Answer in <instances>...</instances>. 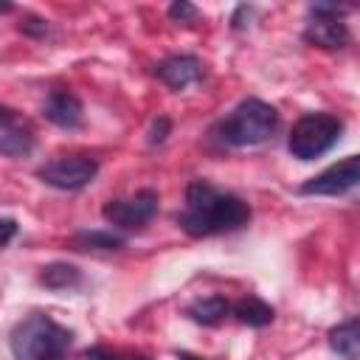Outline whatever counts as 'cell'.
<instances>
[{"label": "cell", "mask_w": 360, "mask_h": 360, "mask_svg": "<svg viewBox=\"0 0 360 360\" xmlns=\"http://www.w3.org/2000/svg\"><path fill=\"white\" fill-rule=\"evenodd\" d=\"M84 357H87V360H127L124 352H115V349H110V346H90V349L84 352Z\"/></svg>", "instance_id": "21"}, {"label": "cell", "mask_w": 360, "mask_h": 360, "mask_svg": "<svg viewBox=\"0 0 360 360\" xmlns=\"http://www.w3.org/2000/svg\"><path fill=\"white\" fill-rule=\"evenodd\" d=\"M166 14H169L174 22H194V20L200 17V8L191 6V3H186V0H174Z\"/></svg>", "instance_id": "17"}, {"label": "cell", "mask_w": 360, "mask_h": 360, "mask_svg": "<svg viewBox=\"0 0 360 360\" xmlns=\"http://www.w3.org/2000/svg\"><path fill=\"white\" fill-rule=\"evenodd\" d=\"M186 315L200 323V326H217L231 315V301L222 295H208V298H197L186 307Z\"/></svg>", "instance_id": "12"}, {"label": "cell", "mask_w": 360, "mask_h": 360, "mask_svg": "<svg viewBox=\"0 0 360 360\" xmlns=\"http://www.w3.org/2000/svg\"><path fill=\"white\" fill-rule=\"evenodd\" d=\"M127 360H149V357H143V354H127Z\"/></svg>", "instance_id": "25"}, {"label": "cell", "mask_w": 360, "mask_h": 360, "mask_svg": "<svg viewBox=\"0 0 360 360\" xmlns=\"http://www.w3.org/2000/svg\"><path fill=\"white\" fill-rule=\"evenodd\" d=\"M17 231H20V225H17V219H8V217H3L0 219V248H6L14 236H17Z\"/></svg>", "instance_id": "22"}, {"label": "cell", "mask_w": 360, "mask_h": 360, "mask_svg": "<svg viewBox=\"0 0 360 360\" xmlns=\"http://www.w3.org/2000/svg\"><path fill=\"white\" fill-rule=\"evenodd\" d=\"M250 217H253V211L242 197L222 191V188L211 186L208 180L197 177L186 186V205L177 214V225L188 236L205 239V236L233 233V231L245 228L250 222Z\"/></svg>", "instance_id": "1"}, {"label": "cell", "mask_w": 360, "mask_h": 360, "mask_svg": "<svg viewBox=\"0 0 360 360\" xmlns=\"http://www.w3.org/2000/svg\"><path fill=\"white\" fill-rule=\"evenodd\" d=\"M231 315H233L239 323L253 326V329H262V326L273 323V318H276L273 307H270L267 301L256 298V295H248V298H239L236 304H231Z\"/></svg>", "instance_id": "14"}, {"label": "cell", "mask_w": 360, "mask_h": 360, "mask_svg": "<svg viewBox=\"0 0 360 360\" xmlns=\"http://www.w3.org/2000/svg\"><path fill=\"white\" fill-rule=\"evenodd\" d=\"M278 110L256 96L242 98L225 118H219L211 127V138L222 146L231 149H245V146H262L273 141L278 132Z\"/></svg>", "instance_id": "2"}, {"label": "cell", "mask_w": 360, "mask_h": 360, "mask_svg": "<svg viewBox=\"0 0 360 360\" xmlns=\"http://www.w3.org/2000/svg\"><path fill=\"white\" fill-rule=\"evenodd\" d=\"M177 360H202V357H194V354H188V352H180Z\"/></svg>", "instance_id": "24"}, {"label": "cell", "mask_w": 360, "mask_h": 360, "mask_svg": "<svg viewBox=\"0 0 360 360\" xmlns=\"http://www.w3.org/2000/svg\"><path fill=\"white\" fill-rule=\"evenodd\" d=\"M253 14H256V6H248V3L236 6L233 14H231V28H233V31H245V28L250 25Z\"/></svg>", "instance_id": "19"}, {"label": "cell", "mask_w": 360, "mask_h": 360, "mask_svg": "<svg viewBox=\"0 0 360 360\" xmlns=\"http://www.w3.org/2000/svg\"><path fill=\"white\" fill-rule=\"evenodd\" d=\"M42 360H65V354H48V357H42Z\"/></svg>", "instance_id": "26"}, {"label": "cell", "mask_w": 360, "mask_h": 360, "mask_svg": "<svg viewBox=\"0 0 360 360\" xmlns=\"http://www.w3.org/2000/svg\"><path fill=\"white\" fill-rule=\"evenodd\" d=\"M155 76L169 87V90H186L188 84L202 79V59L194 53H172L155 65Z\"/></svg>", "instance_id": "9"}, {"label": "cell", "mask_w": 360, "mask_h": 360, "mask_svg": "<svg viewBox=\"0 0 360 360\" xmlns=\"http://www.w3.org/2000/svg\"><path fill=\"white\" fill-rule=\"evenodd\" d=\"M329 346L343 360H357L360 357V318H349V321L332 326L329 329Z\"/></svg>", "instance_id": "13"}, {"label": "cell", "mask_w": 360, "mask_h": 360, "mask_svg": "<svg viewBox=\"0 0 360 360\" xmlns=\"http://www.w3.org/2000/svg\"><path fill=\"white\" fill-rule=\"evenodd\" d=\"M42 115L59 127V129H79L84 124V107H82V98L76 93H70L68 87H53L45 98V107H42Z\"/></svg>", "instance_id": "10"}, {"label": "cell", "mask_w": 360, "mask_h": 360, "mask_svg": "<svg viewBox=\"0 0 360 360\" xmlns=\"http://www.w3.org/2000/svg\"><path fill=\"white\" fill-rule=\"evenodd\" d=\"M0 11H11V3H0Z\"/></svg>", "instance_id": "27"}, {"label": "cell", "mask_w": 360, "mask_h": 360, "mask_svg": "<svg viewBox=\"0 0 360 360\" xmlns=\"http://www.w3.org/2000/svg\"><path fill=\"white\" fill-rule=\"evenodd\" d=\"M98 174V160L90 155H68V158H53L37 169V177L59 191H79L90 186Z\"/></svg>", "instance_id": "6"}, {"label": "cell", "mask_w": 360, "mask_h": 360, "mask_svg": "<svg viewBox=\"0 0 360 360\" xmlns=\"http://www.w3.org/2000/svg\"><path fill=\"white\" fill-rule=\"evenodd\" d=\"M343 129V118L332 112H307L292 124L287 135V152L298 160H315L340 141Z\"/></svg>", "instance_id": "4"}, {"label": "cell", "mask_w": 360, "mask_h": 360, "mask_svg": "<svg viewBox=\"0 0 360 360\" xmlns=\"http://www.w3.org/2000/svg\"><path fill=\"white\" fill-rule=\"evenodd\" d=\"M160 197L155 188H141L127 200H110L101 208V217L115 228V231H138L149 225L158 214Z\"/></svg>", "instance_id": "7"}, {"label": "cell", "mask_w": 360, "mask_h": 360, "mask_svg": "<svg viewBox=\"0 0 360 360\" xmlns=\"http://www.w3.org/2000/svg\"><path fill=\"white\" fill-rule=\"evenodd\" d=\"M20 31L28 34V37H34V39H45V37L51 34V25H48V20H42V17H25L22 25H20Z\"/></svg>", "instance_id": "18"}, {"label": "cell", "mask_w": 360, "mask_h": 360, "mask_svg": "<svg viewBox=\"0 0 360 360\" xmlns=\"http://www.w3.org/2000/svg\"><path fill=\"white\" fill-rule=\"evenodd\" d=\"M352 6L343 3H309L307 25H304V42L323 48V51H340L352 42L349 25L343 22V14H349Z\"/></svg>", "instance_id": "5"}, {"label": "cell", "mask_w": 360, "mask_h": 360, "mask_svg": "<svg viewBox=\"0 0 360 360\" xmlns=\"http://www.w3.org/2000/svg\"><path fill=\"white\" fill-rule=\"evenodd\" d=\"M0 121H17V112L6 104H0Z\"/></svg>", "instance_id": "23"}, {"label": "cell", "mask_w": 360, "mask_h": 360, "mask_svg": "<svg viewBox=\"0 0 360 360\" xmlns=\"http://www.w3.org/2000/svg\"><path fill=\"white\" fill-rule=\"evenodd\" d=\"M169 132H172V121H169L166 115H158V118L152 121V127H149V143H152V146L163 143V141L169 138Z\"/></svg>", "instance_id": "20"}, {"label": "cell", "mask_w": 360, "mask_h": 360, "mask_svg": "<svg viewBox=\"0 0 360 360\" xmlns=\"http://www.w3.org/2000/svg\"><path fill=\"white\" fill-rule=\"evenodd\" d=\"M360 183V158L357 155H349L338 163H332L329 169H323L321 174L309 177L307 183L298 186V194L304 197H340V194H349L354 186Z\"/></svg>", "instance_id": "8"}, {"label": "cell", "mask_w": 360, "mask_h": 360, "mask_svg": "<svg viewBox=\"0 0 360 360\" xmlns=\"http://www.w3.org/2000/svg\"><path fill=\"white\" fill-rule=\"evenodd\" d=\"M34 152V135L17 121H0V155L25 158Z\"/></svg>", "instance_id": "15"}, {"label": "cell", "mask_w": 360, "mask_h": 360, "mask_svg": "<svg viewBox=\"0 0 360 360\" xmlns=\"http://www.w3.org/2000/svg\"><path fill=\"white\" fill-rule=\"evenodd\" d=\"M127 245V239L118 231H101V228H82L70 236L73 250H96V253H115Z\"/></svg>", "instance_id": "11"}, {"label": "cell", "mask_w": 360, "mask_h": 360, "mask_svg": "<svg viewBox=\"0 0 360 360\" xmlns=\"http://www.w3.org/2000/svg\"><path fill=\"white\" fill-rule=\"evenodd\" d=\"M39 284L48 290H73L82 284V270L70 262H51L39 270Z\"/></svg>", "instance_id": "16"}, {"label": "cell", "mask_w": 360, "mask_h": 360, "mask_svg": "<svg viewBox=\"0 0 360 360\" xmlns=\"http://www.w3.org/2000/svg\"><path fill=\"white\" fill-rule=\"evenodd\" d=\"M70 343L73 332L42 312L22 318L8 335V349L14 360H42L48 354H65Z\"/></svg>", "instance_id": "3"}]
</instances>
